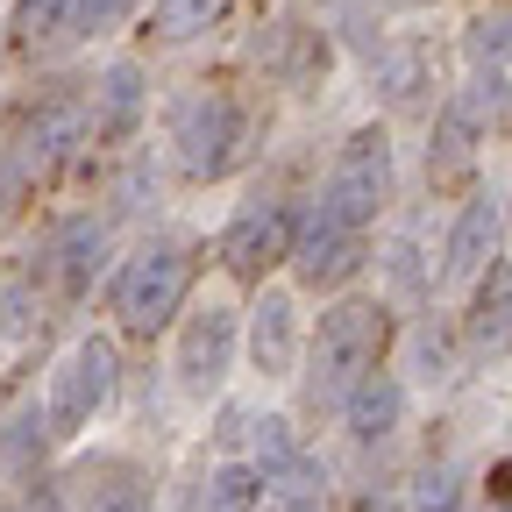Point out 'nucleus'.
Returning <instances> with one entry per match:
<instances>
[{"label": "nucleus", "instance_id": "4", "mask_svg": "<svg viewBox=\"0 0 512 512\" xmlns=\"http://www.w3.org/2000/svg\"><path fill=\"white\" fill-rule=\"evenodd\" d=\"M242 136H249V121L228 93H185L171 107V164L185 178H221L242 157Z\"/></svg>", "mask_w": 512, "mask_h": 512}, {"label": "nucleus", "instance_id": "10", "mask_svg": "<svg viewBox=\"0 0 512 512\" xmlns=\"http://www.w3.org/2000/svg\"><path fill=\"white\" fill-rule=\"evenodd\" d=\"M249 363L264 377H292L299 363V299L285 285H264L249 306Z\"/></svg>", "mask_w": 512, "mask_h": 512}, {"label": "nucleus", "instance_id": "21", "mask_svg": "<svg viewBox=\"0 0 512 512\" xmlns=\"http://www.w3.org/2000/svg\"><path fill=\"white\" fill-rule=\"evenodd\" d=\"M0 335H8V342L36 335V292H29L22 278H8V285H0Z\"/></svg>", "mask_w": 512, "mask_h": 512}, {"label": "nucleus", "instance_id": "3", "mask_svg": "<svg viewBox=\"0 0 512 512\" xmlns=\"http://www.w3.org/2000/svg\"><path fill=\"white\" fill-rule=\"evenodd\" d=\"M377 349H384V306L356 299V292L335 299L320 313V328H313V392L342 399L363 370H377Z\"/></svg>", "mask_w": 512, "mask_h": 512}, {"label": "nucleus", "instance_id": "9", "mask_svg": "<svg viewBox=\"0 0 512 512\" xmlns=\"http://www.w3.org/2000/svg\"><path fill=\"white\" fill-rule=\"evenodd\" d=\"M498 242H505L498 200H463V214L448 221V242H441V285H477L498 264Z\"/></svg>", "mask_w": 512, "mask_h": 512}, {"label": "nucleus", "instance_id": "26", "mask_svg": "<svg viewBox=\"0 0 512 512\" xmlns=\"http://www.w3.org/2000/svg\"><path fill=\"white\" fill-rule=\"evenodd\" d=\"M420 377H427V384H441V377H448V349H441V342H427V335H420Z\"/></svg>", "mask_w": 512, "mask_h": 512}, {"label": "nucleus", "instance_id": "23", "mask_svg": "<svg viewBox=\"0 0 512 512\" xmlns=\"http://www.w3.org/2000/svg\"><path fill=\"white\" fill-rule=\"evenodd\" d=\"M86 512H150V484L143 477H114V484L86 491Z\"/></svg>", "mask_w": 512, "mask_h": 512}, {"label": "nucleus", "instance_id": "6", "mask_svg": "<svg viewBox=\"0 0 512 512\" xmlns=\"http://www.w3.org/2000/svg\"><path fill=\"white\" fill-rule=\"evenodd\" d=\"M235 342H242V313L228 299L192 306L185 328H178V384L185 392H214L228 377V363H235Z\"/></svg>", "mask_w": 512, "mask_h": 512}, {"label": "nucleus", "instance_id": "14", "mask_svg": "<svg viewBox=\"0 0 512 512\" xmlns=\"http://www.w3.org/2000/svg\"><path fill=\"white\" fill-rule=\"evenodd\" d=\"M342 406H349V434L356 441H384V434L399 427V413H406V384L384 377V370H363L349 392H342Z\"/></svg>", "mask_w": 512, "mask_h": 512}, {"label": "nucleus", "instance_id": "24", "mask_svg": "<svg viewBox=\"0 0 512 512\" xmlns=\"http://www.w3.org/2000/svg\"><path fill=\"white\" fill-rule=\"evenodd\" d=\"M299 456V441H292V420H256V463H264V477L278 470V463H292Z\"/></svg>", "mask_w": 512, "mask_h": 512}, {"label": "nucleus", "instance_id": "15", "mask_svg": "<svg viewBox=\"0 0 512 512\" xmlns=\"http://www.w3.org/2000/svg\"><path fill=\"white\" fill-rule=\"evenodd\" d=\"M427 86H434V57H427L420 43H392V50H377V64H370V93H377L384 107H420V100H427Z\"/></svg>", "mask_w": 512, "mask_h": 512}, {"label": "nucleus", "instance_id": "20", "mask_svg": "<svg viewBox=\"0 0 512 512\" xmlns=\"http://www.w3.org/2000/svg\"><path fill=\"white\" fill-rule=\"evenodd\" d=\"M72 15H79V0H15V36L29 43V50H43V43H57L64 29H72Z\"/></svg>", "mask_w": 512, "mask_h": 512}, {"label": "nucleus", "instance_id": "19", "mask_svg": "<svg viewBox=\"0 0 512 512\" xmlns=\"http://www.w3.org/2000/svg\"><path fill=\"white\" fill-rule=\"evenodd\" d=\"M264 505V470L256 463H221L207 477V512H256Z\"/></svg>", "mask_w": 512, "mask_h": 512}, {"label": "nucleus", "instance_id": "8", "mask_svg": "<svg viewBox=\"0 0 512 512\" xmlns=\"http://www.w3.org/2000/svg\"><path fill=\"white\" fill-rule=\"evenodd\" d=\"M292 256V214L285 207H242L221 235V264L249 285H264V271H278Z\"/></svg>", "mask_w": 512, "mask_h": 512}, {"label": "nucleus", "instance_id": "11", "mask_svg": "<svg viewBox=\"0 0 512 512\" xmlns=\"http://www.w3.org/2000/svg\"><path fill=\"white\" fill-rule=\"evenodd\" d=\"M463 335H470L477 356H498V349L512 342V256H498V264L477 278V299H470Z\"/></svg>", "mask_w": 512, "mask_h": 512}, {"label": "nucleus", "instance_id": "7", "mask_svg": "<svg viewBox=\"0 0 512 512\" xmlns=\"http://www.w3.org/2000/svg\"><path fill=\"white\" fill-rule=\"evenodd\" d=\"M292 278L299 285H342L356 264H363V228H342L335 214H306V228H292Z\"/></svg>", "mask_w": 512, "mask_h": 512}, {"label": "nucleus", "instance_id": "1", "mask_svg": "<svg viewBox=\"0 0 512 512\" xmlns=\"http://www.w3.org/2000/svg\"><path fill=\"white\" fill-rule=\"evenodd\" d=\"M185 292H192V249L171 242V235H157V242H143L114 271V320L128 335H157L164 320L185 306Z\"/></svg>", "mask_w": 512, "mask_h": 512}, {"label": "nucleus", "instance_id": "2", "mask_svg": "<svg viewBox=\"0 0 512 512\" xmlns=\"http://www.w3.org/2000/svg\"><path fill=\"white\" fill-rule=\"evenodd\" d=\"M392 185H399L392 136H384V128H356V136L335 150V164H328V185H320V214H335L342 228H370L384 207H392Z\"/></svg>", "mask_w": 512, "mask_h": 512}, {"label": "nucleus", "instance_id": "22", "mask_svg": "<svg viewBox=\"0 0 512 512\" xmlns=\"http://www.w3.org/2000/svg\"><path fill=\"white\" fill-rule=\"evenodd\" d=\"M456 505H463L456 470H420L413 477V512H456Z\"/></svg>", "mask_w": 512, "mask_h": 512}, {"label": "nucleus", "instance_id": "16", "mask_svg": "<svg viewBox=\"0 0 512 512\" xmlns=\"http://www.w3.org/2000/svg\"><path fill=\"white\" fill-rule=\"evenodd\" d=\"M100 271H107V221H72L57 235V285L86 292Z\"/></svg>", "mask_w": 512, "mask_h": 512}, {"label": "nucleus", "instance_id": "18", "mask_svg": "<svg viewBox=\"0 0 512 512\" xmlns=\"http://www.w3.org/2000/svg\"><path fill=\"white\" fill-rule=\"evenodd\" d=\"M463 57L477 64V72L512 64V8H477V15L463 22Z\"/></svg>", "mask_w": 512, "mask_h": 512}, {"label": "nucleus", "instance_id": "13", "mask_svg": "<svg viewBox=\"0 0 512 512\" xmlns=\"http://www.w3.org/2000/svg\"><path fill=\"white\" fill-rule=\"evenodd\" d=\"M86 136H93L86 100H50V107H36L29 128H22V157H29V164H57V157H72Z\"/></svg>", "mask_w": 512, "mask_h": 512}, {"label": "nucleus", "instance_id": "25", "mask_svg": "<svg viewBox=\"0 0 512 512\" xmlns=\"http://www.w3.org/2000/svg\"><path fill=\"white\" fill-rule=\"evenodd\" d=\"M128 8H136V0H79L72 29H79V36H114V29L128 22Z\"/></svg>", "mask_w": 512, "mask_h": 512}, {"label": "nucleus", "instance_id": "17", "mask_svg": "<svg viewBox=\"0 0 512 512\" xmlns=\"http://www.w3.org/2000/svg\"><path fill=\"white\" fill-rule=\"evenodd\" d=\"M228 0H150V36L157 43H200L221 22Z\"/></svg>", "mask_w": 512, "mask_h": 512}, {"label": "nucleus", "instance_id": "12", "mask_svg": "<svg viewBox=\"0 0 512 512\" xmlns=\"http://www.w3.org/2000/svg\"><path fill=\"white\" fill-rule=\"evenodd\" d=\"M93 136H136V121H143V64L136 57H114L100 86H93Z\"/></svg>", "mask_w": 512, "mask_h": 512}, {"label": "nucleus", "instance_id": "5", "mask_svg": "<svg viewBox=\"0 0 512 512\" xmlns=\"http://www.w3.org/2000/svg\"><path fill=\"white\" fill-rule=\"evenodd\" d=\"M114 342H100V335H86V342H72L57 356V370H50V392H43V427L57 434V441H72L79 427H93V413L114 399Z\"/></svg>", "mask_w": 512, "mask_h": 512}]
</instances>
